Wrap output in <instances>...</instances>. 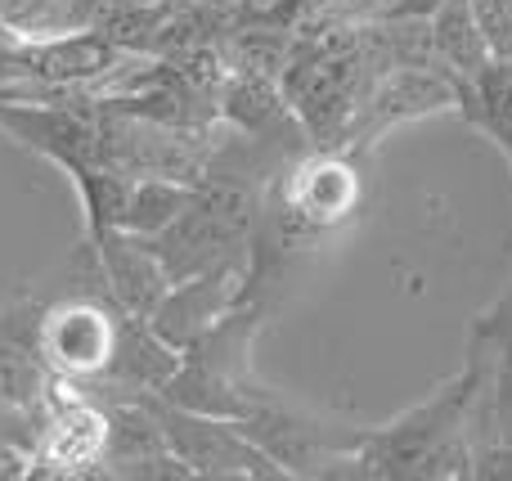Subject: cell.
I'll return each mask as SVG.
<instances>
[{"instance_id":"9c48e42d","label":"cell","mask_w":512,"mask_h":481,"mask_svg":"<svg viewBox=\"0 0 512 481\" xmlns=\"http://www.w3.org/2000/svg\"><path fill=\"white\" fill-rule=\"evenodd\" d=\"M427 32H432V54L450 77L472 81L490 63V45L477 27L468 0H436V9L427 14Z\"/></svg>"},{"instance_id":"6da1fadb","label":"cell","mask_w":512,"mask_h":481,"mask_svg":"<svg viewBox=\"0 0 512 481\" xmlns=\"http://www.w3.org/2000/svg\"><path fill=\"white\" fill-rule=\"evenodd\" d=\"M144 405L153 410L171 455L189 468V477H288L239 428V419L189 410V405H176L153 392H144Z\"/></svg>"},{"instance_id":"5b68a950","label":"cell","mask_w":512,"mask_h":481,"mask_svg":"<svg viewBox=\"0 0 512 481\" xmlns=\"http://www.w3.org/2000/svg\"><path fill=\"white\" fill-rule=\"evenodd\" d=\"M117 351V315H108L99 302L72 297L41 315L36 324V356L45 369L72 383H95L108 374Z\"/></svg>"},{"instance_id":"2e32d148","label":"cell","mask_w":512,"mask_h":481,"mask_svg":"<svg viewBox=\"0 0 512 481\" xmlns=\"http://www.w3.org/2000/svg\"><path fill=\"white\" fill-rule=\"evenodd\" d=\"M221 5H225V0H221Z\"/></svg>"},{"instance_id":"277c9868","label":"cell","mask_w":512,"mask_h":481,"mask_svg":"<svg viewBox=\"0 0 512 481\" xmlns=\"http://www.w3.org/2000/svg\"><path fill=\"white\" fill-rule=\"evenodd\" d=\"M459 77H450L436 63H405V68H387L364 86L360 108L351 117V131L346 140L360 149V144L378 140L382 131L400 122H418V117L432 113H459Z\"/></svg>"},{"instance_id":"8992f818","label":"cell","mask_w":512,"mask_h":481,"mask_svg":"<svg viewBox=\"0 0 512 481\" xmlns=\"http://www.w3.org/2000/svg\"><path fill=\"white\" fill-rule=\"evenodd\" d=\"M360 198H364V185L355 162L337 149H319L315 158H301L288 171L279 194V212L297 234H315L355 216Z\"/></svg>"},{"instance_id":"5bb4252c","label":"cell","mask_w":512,"mask_h":481,"mask_svg":"<svg viewBox=\"0 0 512 481\" xmlns=\"http://www.w3.org/2000/svg\"><path fill=\"white\" fill-rule=\"evenodd\" d=\"M490 140H495L499 149L508 153V162H512V126H504V131H499V135H490Z\"/></svg>"},{"instance_id":"52a82bcc","label":"cell","mask_w":512,"mask_h":481,"mask_svg":"<svg viewBox=\"0 0 512 481\" xmlns=\"http://www.w3.org/2000/svg\"><path fill=\"white\" fill-rule=\"evenodd\" d=\"M90 248H95L99 275H104L108 297L117 302V311L149 320L171 288L167 270H162V261L153 257L149 243L135 239V234L113 230V234H104V239H95Z\"/></svg>"},{"instance_id":"4fadbf2b","label":"cell","mask_w":512,"mask_h":481,"mask_svg":"<svg viewBox=\"0 0 512 481\" xmlns=\"http://www.w3.org/2000/svg\"><path fill=\"white\" fill-rule=\"evenodd\" d=\"M72 5H77L81 14H90V23H99V14H104L108 0H72Z\"/></svg>"},{"instance_id":"ba28073f","label":"cell","mask_w":512,"mask_h":481,"mask_svg":"<svg viewBox=\"0 0 512 481\" xmlns=\"http://www.w3.org/2000/svg\"><path fill=\"white\" fill-rule=\"evenodd\" d=\"M216 113L256 144H288V149H297V144L306 140L297 113L288 108V99H283V90L274 77L230 72L221 95H216Z\"/></svg>"},{"instance_id":"30bf717a","label":"cell","mask_w":512,"mask_h":481,"mask_svg":"<svg viewBox=\"0 0 512 481\" xmlns=\"http://www.w3.org/2000/svg\"><path fill=\"white\" fill-rule=\"evenodd\" d=\"M189 203H194V185H185V180L140 176L131 185V198H126V212H122L117 230L135 234V239H153V234L167 230Z\"/></svg>"},{"instance_id":"7c38bea8","label":"cell","mask_w":512,"mask_h":481,"mask_svg":"<svg viewBox=\"0 0 512 481\" xmlns=\"http://www.w3.org/2000/svg\"><path fill=\"white\" fill-rule=\"evenodd\" d=\"M468 5L490 45V59H512V0H468Z\"/></svg>"},{"instance_id":"8fae6325","label":"cell","mask_w":512,"mask_h":481,"mask_svg":"<svg viewBox=\"0 0 512 481\" xmlns=\"http://www.w3.org/2000/svg\"><path fill=\"white\" fill-rule=\"evenodd\" d=\"M68 180L77 185V198H81V212H86V234L90 243L113 234L122 225V212H126V198H131V185L135 180L126 171L108 167V162H90V167H77L68 171Z\"/></svg>"},{"instance_id":"3957f363","label":"cell","mask_w":512,"mask_h":481,"mask_svg":"<svg viewBox=\"0 0 512 481\" xmlns=\"http://www.w3.org/2000/svg\"><path fill=\"white\" fill-rule=\"evenodd\" d=\"M108 441V410L90 401L72 378L54 374L41 410V437H36V464L32 477H90L104 464Z\"/></svg>"},{"instance_id":"7a4b0ae2","label":"cell","mask_w":512,"mask_h":481,"mask_svg":"<svg viewBox=\"0 0 512 481\" xmlns=\"http://www.w3.org/2000/svg\"><path fill=\"white\" fill-rule=\"evenodd\" d=\"M0 131L14 144L41 153L68 176L99 162V108L95 99H0Z\"/></svg>"},{"instance_id":"9a60e30c","label":"cell","mask_w":512,"mask_h":481,"mask_svg":"<svg viewBox=\"0 0 512 481\" xmlns=\"http://www.w3.org/2000/svg\"><path fill=\"white\" fill-rule=\"evenodd\" d=\"M108 5H158V0H108Z\"/></svg>"}]
</instances>
